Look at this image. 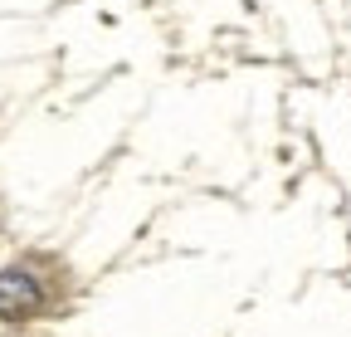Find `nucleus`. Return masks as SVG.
Listing matches in <instances>:
<instances>
[{
    "label": "nucleus",
    "instance_id": "1",
    "mask_svg": "<svg viewBox=\"0 0 351 337\" xmlns=\"http://www.w3.org/2000/svg\"><path fill=\"white\" fill-rule=\"evenodd\" d=\"M34 303H39V288L29 274H20V269L0 274V318H25Z\"/></svg>",
    "mask_w": 351,
    "mask_h": 337
}]
</instances>
